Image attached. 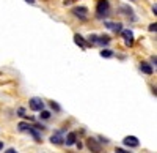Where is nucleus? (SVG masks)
I'll return each instance as SVG.
<instances>
[{"instance_id": "1", "label": "nucleus", "mask_w": 157, "mask_h": 153, "mask_svg": "<svg viewBox=\"0 0 157 153\" xmlns=\"http://www.w3.org/2000/svg\"><path fill=\"white\" fill-rule=\"evenodd\" d=\"M110 14V3L109 0H99L96 5V16L99 19H104Z\"/></svg>"}, {"instance_id": "2", "label": "nucleus", "mask_w": 157, "mask_h": 153, "mask_svg": "<svg viewBox=\"0 0 157 153\" xmlns=\"http://www.w3.org/2000/svg\"><path fill=\"white\" fill-rule=\"evenodd\" d=\"M86 147L91 153H101L102 151V144H99L98 139L94 137H88L86 139Z\"/></svg>"}, {"instance_id": "3", "label": "nucleus", "mask_w": 157, "mask_h": 153, "mask_svg": "<svg viewBox=\"0 0 157 153\" xmlns=\"http://www.w3.org/2000/svg\"><path fill=\"white\" fill-rule=\"evenodd\" d=\"M29 107L32 111H35V112H41L44 109V101L41 98H32L29 101Z\"/></svg>"}, {"instance_id": "4", "label": "nucleus", "mask_w": 157, "mask_h": 153, "mask_svg": "<svg viewBox=\"0 0 157 153\" xmlns=\"http://www.w3.org/2000/svg\"><path fill=\"white\" fill-rule=\"evenodd\" d=\"M121 36L124 38V43H126V46H132L134 44V32L132 30H129V29H123L121 30Z\"/></svg>"}, {"instance_id": "5", "label": "nucleus", "mask_w": 157, "mask_h": 153, "mask_svg": "<svg viewBox=\"0 0 157 153\" xmlns=\"http://www.w3.org/2000/svg\"><path fill=\"white\" fill-rule=\"evenodd\" d=\"M63 134H64L63 130L54 133V134L50 136V142H52V144H55V145H63V144H64V137H63Z\"/></svg>"}, {"instance_id": "6", "label": "nucleus", "mask_w": 157, "mask_h": 153, "mask_svg": "<svg viewBox=\"0 0 157 153\" xmlns=\"http://www.w3.org/2000/svg\"><path fill=\"white\" fill-rule=\"evenodd\" d=\"M72 13H74V16H77L78 19H82V21H85L86 16H88V10L85 6H75L72 10Z\"/></svg>"}, {"instance_id": "7", "label": "nucleus", "mask_w": 157, "mask_h": 153, "mask_svg": "<svg viewBox=\"0 0 157 153\" xmlns=\"http://www.w3.org/2000/svg\"><path fill=\"white\" fill-rule=\"evenodd\" d=\"M123 144H124L126 147H132V148H135V147L140 145V141H138L135 136H127V137H124Z\"/></svg>"}, {"instance_id": "8", "label": "nucleus", "mask_w": 157, "mask_h": 153, "mask_svg": "<svg viewBox=\"0 0 157 153\" xmlns=\"http://www.w3.org/2000/svg\"><path fill=\"white\" fill-rule=\"evenodd\" d=\"M104 25H105L107 29L113 30V32H121V30H123V27H121L120 22H110V21H107V22H104Z\"/></svg>"}, {"instance_id": "9", "label": "nucleus", "mask_w": 157, "mask_h": 153, "mask_svg": "<svg viewBox=\"0 0 157 153\" xmlns=\"http://www.w3.org/2000/svg\"><path fill=\"white\" fill-rule=\"evenodd\" d=\"M75 142H77V134H75L74 131L68 133V134H66V139H64V144L69 147V145H74Z\"/></svg>"}, {"instance_id": "10", "label": "nucleus", "mask_w": 157, "mask_h": 153, "mask_svg": "<svg viewBox=\"0 0 157 153\" xmlns=\"http://www.w3.org/2000/svg\"><path fill=\"white\" fill-rule=\"evenodd\" d=\"M74 43H75L78 47H82V49H85V47L88 46V44H86V41L83 40V36H82V35H78V33H75V35H74Z\"/></svg>"}, {"instance_id": "11", "label": "nucleus", "mask_w": 157, "mask_h": 153, "mask_svg": "<svg viewBox=\"0 0 157 153\" xmlns=\"http://www.w3.org/2000/svg\"><path fill=\"white\" fill-rule=\"evenodd\" d=\"M140 70H141V73H145V74H152L154 73L152 66L149 65V63H146V62H141L140 63Z\"/></svg>"}, {"instance_id": "12", "label": "nucleus", "mask_w": 157, "mask_h": 153, "mask_svg": "<svg viewBox=\"0 0 157 153\" xmlns=\"http://www.w3.org/2000/svg\"><path fill=\"white\" fill-rule=\"evenodd\" d=\"M110 43V38L107 35H98V40H96V44H101V46H109Z\"/></svg>"}, {"instance_id": "13", "label": "nucleus", "mask_w": 157, "mask_h": 153, "mask_svg": "<svg viewBox=\"0 0 157 153\" xmlns=\"http://www.w3.org/2000/svg\"><path fill=\"white\" fill-rule=\"evenodd\" d=\"M101 57H104V58H110V57H113V52L110 49H102L101 50Z\"/></svg>"}, {"instance_id": "14", "label": "nucleus", "mask_w": 157, "mask_h": 153, "mask_svg": "<svg viewBox=\"0 0 157 153\" xmlns=\"http://www.w3.org/2000/svg\"><path fill=\"white\" fill-rule=\"evenodd\" d=\"M39 119H41V120H49V119H50V112L43 109L41 112H39Z\"/></svg>"}, {"instance_id": "15", "label": "nucleus", "mask_w": 157, "mask_h": 153, "mask_svg": "<svg viewBox=\"0 0 157 153\" xmlns=\"http://www.w3.org/2000/svg\"><path fill=\"white\" fill-rule=\"evenodd\" d=\"M50 107L54 109L55 112H60V111H61V107L58 106V103H55V101H50Z\"/></svg>"}, {"instance_id": "16", "label": "nucleus", "mask_w": 157, "mask_h": 153, "mask_svg": "<svg viewBox=\"0 0 157 153\" xmlns=\"http://www.w3.org/2000/svg\"><path fill=\"white\" fill-rule=\"evenodd\" d=\"M121 10H123V13H126V14H132V8L130 6H123Z\"/></svg>"}, {"instance_id": "17", "label": "nucleus", "mask_w": 157, "mask_h": 153, "mask_svg": "<svg viewBox=\"0 0 157 153\" xmlns=\"http://www.w3.org/2000/svg\"><path fill=\"white\" fill-rule=\"evenodd\" d=\"M148 29H149V32H154V33H155V30H157V24H155V22H154V24H151Z\"/></svg>"}, {"instance_id": "18", "label": "nucleus", "mask_w": 157, "mask_h": 153, "mask_svg": "<svg viewBox=\"0 0 157 153\" xmlns=\"http://www.w3.org/2000/svg\"><path fill=\"white\" fill-rule=\"evenodd\" d=\"M115 153H129L127 150H124V148H120V147H118L116 150H115Z\"/></svg>"}, {"instance_id": "19", "label": "nucleus", "mask_w": 157, "mask_h": 153, "mask_svg": "<svg viewBox=\"0 0 157 153\" xmlns=\"http://www.w3.org/2000/svg\"><path fill=\"white\" fill-rule=\"evenodd\" d=\"M17 114H19L21 117H24V115H25V109H24V107H21V109L17 111Z\"/></svg>"}, {"instance_id": "20", "label": "nucleus", "mask_w": 157, "mask_h": 153, "mask_svg": "<svg viewBox=\"0 0 157 153\" xmlns=\"http://www.w3.org/2000/svg\"><path fill=\"white\" fill-rule=\"evenodd\" d=\"M5 153H17V150L16 148H8V150H5Z\"/></svg>"}, {"instance_id": "21", "label": "nucleus", "mask_w": 157, "mask_h": 153, "mask_svg": "<svg viewBox=\"0 0 157 153\" xmlns=\"http://www.w3.org/2000/svg\"><path fill=\"white\" fill-rule=\"evenodd\" d=\"M152 13H154V14H157V5L154 3V6H152Z\"/></svg>"}, {"instance_id": "22", "label": "nucleus", "mask_w": 157, "mask_h": 153, "mask_svg": "<svg viewBox=\"0 0 157 153\" xmlns=\"http://www.w3.org/2000/svg\"><path fill=\"white\" fill-rule=\"evenodd\" d=\"M25 2H27V3H30V5H33V3H35V0H25Z\"/></svg>"}, {"instance_id": "23", "label": "nucleus", "mask_w": 157, "mask_h": 153, "mask_svg": "<svg viewBox=\"0 0 157 153\" xmlns=\"http://www.w3.org/2000/svg\"><path fill=\"white\" fill-rule=\"evenodd\" d=\"M3 148V142H0V150H2Z\"/></svg>"}]
</instances>
